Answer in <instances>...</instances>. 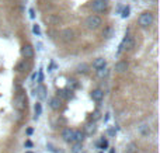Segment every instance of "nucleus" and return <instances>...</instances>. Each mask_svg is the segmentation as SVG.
Masks as SVG:
<instances>
[{"label": "nucleus", "instance_id": "obj_11", "mask_svg": "<svg viewBox=\"0 0 160 153\" xmlns=\"http://www.w3.org/2000/svg\"><path fill=\"white\" fill-rule=\"evenodd\" d=\"M91 98H93L94 101H101L102 98H104V91H102L101 89H96L91 91Z\"/></svg>", "mask_w": 160, "mask_h": 153}, {"label": "nucleus", "instance_id": "obj_27", "mask_svg": "<svg viewBox=\"0 0 160 153\" xmlns=\"http://www.w3.org/2000/svg\"><path fill=\"white\" fill-rule=\"evenodd\" d=\"M25 153H32V152H25Z\"/></svg>", "mask_w": 160, "mask_h": 153}, {"label": "nucleus", "instance_id": "obj_19", "mask_svg": "<svg viewBox=\"0 0 160 153\" xmlns=\"http://www.w3.org/2000/svg\"><path fill=\"white\" fill-rule=\"evenodd\" d=\"M86 129H87L88 134H93V132L96 131V125H94V124L91 125V124H90V125H87V128H86Z\"/></svg>", "mask_w": 160, "mask_h": 153}, {"label": "nucleus", "instance_id": "obj_23", "mask_svg": "<svg viewBox=\"0 0 160 153\" xmlns=\"http://www.w3.org/2000/svg\"><path fill=\"white\" fill-rule=\"evenodd\" d=\"M107 145H108L107 141H105V139H101V142H100V146H101V148L104 149V148H107Z\"/></svg>", "mask_w": 160, "mask_h": 153}, {"label": "nucleus", "instance_id": "obj_5", "mask_svg": "<svg viewBox=\"0 0 160 153\" xmlns=\"http://www.w3.org/2000/svg\"><path fill=\"white\" fill-rule=\"evenodd\" d=\"M105 67H107V61H105L104 58H97V59H94V62H93V69L96 70V72H100V70H105Z\"/></svg>", "mask_w": 160, "mask_h": 153}, {"label": "nucleus", "instance_id": "obj_17", "mask_svg": "<svg viewBox=\"0 0 160 153\" xmlns=\"http://www.w3.org/2000/svg\"><path fill=\"white\" fill-rule=\"evenodd\" d=\"M139 131H141L142 135H149L150 134V129H149V126L148 125H142L141 128H139Z\"/></svg>", "mask_w": 160, "mask_h": 153}, {"label": "nucleus", "instance_id": "obj_18", "mask_svg": "<svg viewBox=\"0 0 160 153\" xmlns=\"http://www.w3.org/2000/svg\"><path fill=\"white\" fill-rule=\"evenodd\" d=\"M34 110H35L37 117H38V115H41V112H42V106H41V103H37L35 107H34Z\"/></svg>", "mask_w": 160, "mask_h": 153}, {"label": "nucleus", "instance_id": "obj_24", "mask_svg": "<svg viewBox=\"0 0 160 153\" xmlns=\"http://www.w3.org/2000/svg\"><path fill=\"white\" fill-rule=\"evenodd\" d=\"M30 17H31V18H34V17H35V14H34V10H32V8L30 10Z\"/></svg>", "mask_w": 160, "mask_h": 153}, {"label": "nucleus", "instance_id": "obj_21", "mask_svg": "<svg viewBox=\"0 0 160 153\" xmlns=\"http://www.w3.org/2000/svg\"><path fill=\"white\" fill-rule=\"evenodd\" d=\"M78 69H79V72H80V73H82V72H83V73H86V72H87V70H86V69H87V65H84V63L80 65Z\"/></svg>", "mask_w": 160, "mask_h": 153}, {"label": "nucleus", "instance_id": "obj_8", "mask_svg": "<svg viewBox=\"0 0 160 153\" xmlns=\"http://www.w3.org/2000/svg\"><path fill=\"white\" fill-rule=\"evenodd\" d=\"M25 97L22 94H18L16 98H14V107H16L17 110H22V108H25Z\"/></svg>", "mask_w": 160, "mask_h": 153}, {"label": "nucleus", "instance_id": "obj_12", "mask_svg": "<svg viewBox=\"0 0 160 153\" xmlns=\"http://www.w3.org/2000/svg\"><path fill=\"white\" fill-rule=\"evenodd\" d=\"M35 94L38 96L39 100H44V98H47V87L42 86V84H39V86L37 87V90H35Z\"/></svg>", "mask_w": 160, "mask_h": 153}, {"label": "nucleus", "instance_id": "obj_22", "mask_svg": "<svg viewBox=\"0 0 160 153\" xmlns=\"http://www.w3.org/2000/svg\"><path fill=\"white\" fill-rule=\"evenodd\" d=\"M128 16H129V7H125L124 8V13H122V17H124V18H127Z\"/></svg>", "mask_w": 160, "mask_h": 153}, {"label": "nucleus", "instance_id": "obj_14", "mask_svg": "<svg viewBox=\"0 0 160 153\" xmlns=\"http://www.w3.org/2000/svg\"><path fill=\"white\" fill-rule=\"evenodd\" d=\"M84 139V132L80 129H75V135H73V142L75 143H82Z\"/></svg>", "mask_w": 160, "mask_h": 153}, {"label": "nucleus", "instance_id": "obj_4", "mask_svg": "<svg viewBox=\"0 0 160 153\" xmlns=\"http://www.w3.org/2000/svg\"><path fill=\"white\" fill-rule=\"evenodd\" d=\"M133 45H135V42H133L132 37H125L124 41H122V44H121V47H119V49H118V52H122L124 49L132 51L133 49Z\"/></svg>", "mask_w": 160, "mask_h": 153}, {"label": "nucleus", "instance_id": "obj_3", "mask_svg": "<svg viewBox=\"0 0 160 153\" xmlns=\"http://www.w3.org/2000/svg\"><path fill=\"white\" fill-rule=\"evenodd\" d=\"M138 22H139V25L143 28L149 27V25H152V22H153V14L150 13V11H145V13H142L141 16H139Z\"/></svg>", "mask_w": 160, "mask_h": 153}, {"label": "nucleus", "instance_id": "obj_10", "mask_svg": "<svg viewBox=\"0 0 160 153\" xmlns=\"http://www.w3.org/2000/svg\"><path fill=\"white\" fill-rule=\"evenodd\" d=\"M49 106L52 110H59L62 107V100L58 97V96H56V97H52L49 100Z\"/></svg>", "mask_w": 160, "mask_h": 153}, {"label": "nucleus", "instance_id": "obj_9", "mask_svg": "<svg viewBox=\"0 0 160 153\" xmlns=\"http://www.w3.org/2000/svg\"><path fill=\"white\" fill-rule=\"evenodd\" d=\"M21 53L25 59H32L34 58V48L31 45H24L21 49Z\"/></svg>", "mask_w": 160, "mask_h": 153}, {"label": "nucleus", "instance_id": "obj_16", "mask_svg": "<svg viewBox=\"0 0 160 153\" xmlns=\"http://www.w3.org/2000/svg\"><path fill=\"white\" fill-rule=\"evenodd\" d=\"M136 151H138V146L135 143H129L127 146V153H136Z\"/></svg>", "mask_w": 160, "mask_h": 153}, {"label": "nucleus", "instance_id": "obj_2", "mask_svg": "<svg viewBox=\"0 0 160 153\" xmlns=\"http://www.w3.org/2000/svg\"><path fill=\"white\" fill-rule=\"evenodd\" d=\"M108 8V0H93L91 3V10L94 13H104Z\"/></svg>", "mask_w": 160, "mask_h": 153}, {"label": "nucleus", "instance_id": "obj_26", "mask_svg": "<svg viewBox=\"0 0 160 153\" xmlns=\"http://www.w3.org/2000/svg\"><path fill=\"white\" fill-rule=\"evenodd\" d=\"M108 134H110V135H114V134H115V131H114V129H110V131H108Z\"/></svg>", "mask_w": 160, "mask_h": 153}, {"label": "nucleus", "instance_id": "obj_20", "mask_svg": "<svg viewBox=\"0 0 160 153\" xmlns=\"http://www.w3.org/2000/svg\"><path fill=\"white\" fill-rule=\"evenodd\" d=\"M32 31H34V34H37V35H39L41 34V30H39V25L38 24H35L32 27Z\"/></svg>", "mask_w": 160, "mask_h": 153}, {"label": "nucleus", "instance_id": "obj_25", "mask_svg": "<svg viewBox=\"0 0 160 153\" xmlns=\"http://www.w3.org/2000/svg\"><path fill=\"white\" fill-rule=\"evenodd\" d=\"M100 117V112L98 111H96V112H94V118H96V120H97V118H98Z\"/></svg>", "mask_w": 160, "mask_h": 153}, {"label": "nucleus", "instance_id": "obj_6", "mask_svg": "<svg viewBox=\"0 0 160 153\" xmlns=\"http://www.w3.org/2000/svg\"><path fill=\"white\" fill-rule=\"evenodd\" d=\"M61 39L63 42H70L75 39V31L70 30V28H66V30H63L61 32Z\"/></svg>", "mask_w": 160, "mask_h": 153}, {"label": "nucleus", "instance_id": "obj_1", "mask_svg": "<svg viewBox=\"0 0 160 153\" xmlns=\"http://www.w3.org/2000/svg\"><path fill=\"white\" fill-rule=\"evenodd\" d=\"M101 24H102V20H101V17L97 16V14L88 16L84 21V25L88 28V30H97V28L101 27Z\"/></svg>", "mask_w": 160, "mask_h": 153}, {"label": "nucleus", "instance_id": "obj_15", "mask_svg": "<svg viewBox=\"0 0 160 153\" xmlns=\"http://www.w3.org/2000/svg\"><path fill=\"white\" fill-rule=\"evenodd\" d=\"M72 153H83V143H75L72 148Z\"/></svg>", "mask_w": 160, "mask_h": 153}, {"label": "nucleus", "instance_id": "obj_7", "mask_svg": "<svg viewBox=\"0 0 160 153\" xmlns=\"http://www.w3.org/2000/svg\"><path fill=\"white\" fill-rule=\"evenodd\" d=\"M73 135H75V129L72 128H65L62 131V138H63L65 142H73Z\"/></svg>", "mask_w": 160, "mask_h": 153}, {"label": "nucleus", "instance_id": "obj_13", "mask_svg": "<svg viewBox=\"0 0 160 153\" xmlns=\"http://www.w3.org/2000/svg\"><path fill=\"white\" fill-rule=\"evenodd\" d=\"M127 70H128V63L125 61H119L115 63V72L124 73V72H127Z\"/></svg>", "mask_w": 160, "mask_h": 153}]
</instances>
